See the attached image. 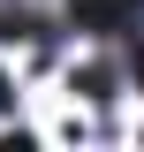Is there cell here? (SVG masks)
<instances>
[{"label":"cell","instance_id":"7a4b0ae2","mask_svg":"<svg viewBox=\"0 0 144 152\" xmlns=\"http://www.w3.org/2000/svg\"><path fill=\"white\" fill-rule=\"evenodd\" d=\"M53 15H46V0H0V38H46Z\"/></svg>","mask_w":144,"mask_h":152},{"label":"cell","instance_id":"6da1fadb","mask_svg":"<svg viewBox=\"0 0 144 152\" xmlns=\"http://www.w3.org/2000/svg\"><path fill=\"white\" fill-rule=\"evenodd\" d=\"M137 8L144 0H68V23L91 31V38H121L129 23H137Z\"/></svg>","mask_w":144,"mask_h":152},{"label":"cell","instance_id":"3957f363","mask_svg":"<svg viewBox=\"0 0 144 152\" xmlns=\"http://www.w3.org/2000/svg\"><path fill=\"white\" fill-rule=\"evenodd\" d=\"M121 38H129V69H137V84H144V8H137V23H129Z\"/></svg>","mask_w":144,"mask_h":152}]
</instances>
